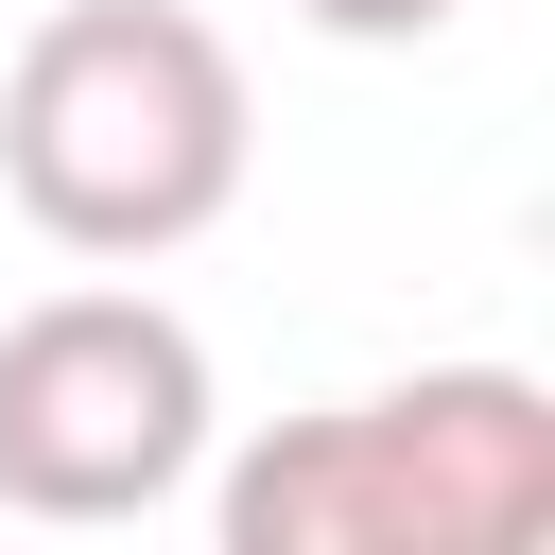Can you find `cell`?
<instances>
[{
    "label": "cell",
    "instance_id": "7a4b0ae2",
    "mask_svg": "<svg viewBox=\"0 0 555 555\" xmlns=\"http://www.w3.org/2000/svg\"><path fill=\"white\" fill-rule=\"evenodd\" d=\"M225 555H520L555 538V399L520 364H416L278 416L208 468Z\"/></svg>",
    "mask_w": 555,
    "mask_h": 555
},
{
    "label": "cell",
    "instance_id": "277c9868",
    "mask_svg": "<svg viewBox=\"0 0 555 555\" xmlns=\"http://www.w3.org/2000/svg\"><path fill=\"white\" fill-rule=\"evenodd\" d=\"M312 35H364V52H399V35H451V0H295Z\"/></svg>",
    "mask_w": 555,
    "mask_h": 555
},
{
    "label": "cell",
    "instance_id": "6da1fadb",
    "mask_svg": "<svg viewBox=\"0 0 555 555\" xmlns=\"http://www.w3.org/2000/svg\"><path fill=\"white\" fill-rule=\"evenodd\" d=\"M260 104L191 0H52L0 69V191L69 260H173L243 208Z\"/></svg>",
    "mask_w": 555,
    "mask_h": 555
},
{
    "label": "cell",
    "instance_id": "3957f363",
    "mask_svg": "<svg viewBox=\"0 0 555 555\" xmlns=\"http://www.w3.org/2000/svg\"><path fill=\"white\" fill-rule=\"evenodd\" d=\"M208 330L139 278H69L0 312V503L17 520H156L208 468Z\"/></svg>",
    "mask_w": 555,
    "mask_h": 555
}]
</instances>
